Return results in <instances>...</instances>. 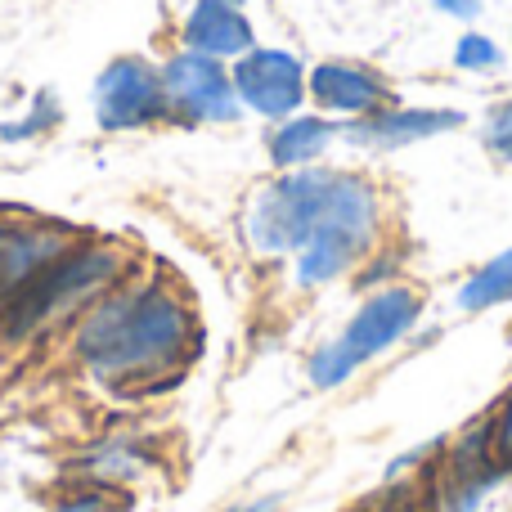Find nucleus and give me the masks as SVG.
I'll return each instance as SVG.
<instances>
[{
	"label": "nucleus",
	"mask_w": 512,
	"mask_h": 512,
	"mask_svg": "<svg viewBox=\"0 0 512 512\" xmlns=\"http://www.w3.org/2000/svg\"><path fill=\"white\" fill-rule=\"evenodd\" d=\"M364 512H427V504H423V490H418V481H391L387 490H382L378 499H373Z\"/></svg>",
	"instance_id": "nucleus-21"
},
{
	"label": "nucleus",
	"mask_w": 512,
	"mask_h": 512,
	"mask_svg": "<svg viewBox=\"0 0 512 512\" xmlns=\"http://www.w3.org/2000/svg\"><path fill=\"white\" fill-rule=\"evenodd\" d=\"M230 5H248V0H230Z\"/></svg>",
	"instance_id": "nucleus-25"
},
{
	"label": "nucleus",
	"mask_w": 512,
	"mask_h": 512,
	"mask_svg": "<svg viewBox=\"0 0 512 512\" xmlns=\"http://www.w3.org/2000/svg\"><path fill=\"white\" fill-rule=\"evenodd\" d=\"M481 149L495 162L512 167V95L495 99V104L486 108V117H481Z\"/></svg>",
	"instance_id": "nucleus-18"
},
{
	"label": "nucleus",
	"mask_w": 512,
	"mask_h": 512,
	"mask_svg": "<svg viewBox=\"0 0 512 512\" xmlns=\"http://www.w3.org/2000/svg\"><path fill=\"white\" fill-rule=\"evenodd\" d=\"M81 225L41 216L27 207H0V306L27 288L54 256H63L81 239Z\"/></svg>",
	"instance_id": "nucleus-8"
},
{
	"label": "nucleus",
	"mask_w": 512,
	"mask_h": 512,
	"mask_svg": "<svg viewBox=\"0 0 512 512\" xmlns=\"http://www.w3.org/2000/svg\"><path fill=\"white\" fill-rule=\"evenodd\" d=\"M486 423H490V445H495V454H499V463L512 472V391L504 400H499L495 409L486 414Z\"/></svg>",
	"instance_id": "nucleus-22"
},
{
	"label": "nucleus",
	"mask_w": 512,
	"mask_h": 512,
	"mask_svg": "<svg viewBox=\"0 0 512 512\" xmlns=\"http://www.w3.org/2000/svg\"><path fill=\"white\" fill-rule=\"evenodd\" d=\"M382 243V194L364 171H337L310 243L292 256V283L301 292L328 288L360 270V261Z\"/></svg>",
	"instance_id": "nucleus-3"
},
{
	"label": "nucleus",
	"mask_w": 512,
	"mask_h": 512,
	"mask_svg": "<svg viewBox=\"0 0 512 512\" xmlns=\"http://www.w3.org/2000/svg\"><path fill=\"white\" fill-rule=\"evenodd\" d=\"M153 468V450L131 432L99 436L86 450L72 454L68 477L81 490H104V495H126L131 486H140Z\"/></svg>",
	"instance_id": "nucleus-12"
},
{
	"label": "nucleus",
	"mask_w": 512,
	"mask_h": 512,
	"mask_svg": "<svg viewBox=\"0 0 512 512\" xmlns=\"http://www.w3.org/2000/svg\"><path fill=\"white\" fill-rule=\"evenodd\" d=\"M427 297L414 288V283H387L378 292H364V301L355 306V315L346 319V328L333 337V346L346 355L355 373L369 360L387 355L391 346H400L405 337H414V328L423 324Z\"/></svg>",
	"instance_id": "nucleus-7"
},
{
	"label": "nucleus",
	"mask_w": 512,
	"mask_h": 512,
	"mask_svg": "<svg viewBox=\"0 0 512 512\" xmlns=\"http://www.w3.org/2000/svg\"><path fill=\"white\" fill-rule=\"evenodd\" d=\"M454 306H459L463 315H486V310L512 306V248L495 252L490 261H481L477 270L459 283Z\"/></svg>",
	"instance_id": "nucleus-15"
},
{
	"label": "nucleus",
	"mask_w": 512,
	"mask_h": 512,
	"mask_svg": "<svg viewBox=\"0 0 512 512\" xmlns=\"http://www.w3.org/2000/svg\"><path fill=\"white\" fill-rule=\"evenodd\" d=\"M306 90H310V108L333 117L337 126L400 104L396 81L364 59H319L306 77Z\"/></svg>",
	"instance_id": "nucleus-10"
},
{
	"label": "nucleus",
	"mask_w": 512,
	"mask_h": 512,
	"mask_svg": "<svg viewBox=\"0 0 512 512\" xmlns=\"http://www.w3.org/2000/svg\"><path fill=\"white\" fill-rule=\"evenodd\" d=\"M342 140V126L324 113H292L283 122L265 126V162L274 171H301V167H319L328 158V149Z\"/></svg>",
	"instance_id": "nucleus-14"
},
{
	"label": "nucleus",
	"mask_w": 512,
	"mask_h": 512,
	"mask_svg": "<svg viewBox=\"0 0 512 512\" xmlns=\"http://www.w3.org/2000/svg\"><path fill=\"white\" fill-rule=\"evenodd\" d=\"M279 508V495H261V499H248V504H230L221 512H274Z\"/></svg>",
	"instance_id": "nucleus-24"
},
{
	"label": "nucleus",
	"mask_w": 512,
	"mask_h": 512,
	"mask_svg": "<svg viewBox=\"0 0 512 512\" xmlns=\"http://www.w3.org/2000/svg\"><path fill=\"white\" fill-rule=\"evenodd\" d=\"M230 77L234 90H239L243 113L261 117L265 126L283 122V117L301 113L310 104V68L292 50H279V45H252L243 59L230 63Z\"/></svg>",
	"instance_id": "nucleus-9"
},
{
	"label": "nucleus",
	"mask_w": 512,
	"mask_h": 512,
	"mask_svg": "<svg viewBox=\"0 0 512 512\" xmlns=\"http://www.w3.org/2000/svg\"><path fill=\"white\" fill-rule=\"evenodd\" d=\"M468 126V113L463 108H445V104H391L373 117H360V122L342 126V140L355 144L364 153H400L414 149V144L427 140H445V135L463 131Z\"/></svg>",
	"instance_id": "nucleus-11"
},
{
	"label": "nucleus",
	"mask_w": 512,
	"mask_h": 512,
	"mask_svg": "<svg viewBox=\"0 0 512 512\" xmlns=\"http://www.w3.org/2000/svg\"><path fill=\"white\" fill-rule=\"evenodd\" d=\"M140 270L135 252L104 234H81L63 256H54L18 297L0 306V342L27 346L50 333H68L104 292Z\"/></svg>",
	"instance_id": "nucleus-2"
},
{
	"label": "nucleus",
	"mask_w": 512,
	"mask_h": 512,
	"mask_svg": "<svg viewBox=\"0 0 512 512\" xmlns=\"http://www.w3.org/2000/svg\"><path fill=\"white\" fill-rule=\"evenodd\" d=\"M180 45L194 54H207V59L234 63L256 45V27L243 5H230V0H194L180 18Z\"/></svg>",
	"instance_id": "nucleus-13"
},
{
	"label": "nucleus",
	"mask_w": 512,
	"mask_h": 512,
	"mask_svg": "<svg viewBox=\"0 0 512 512\" xmlns=\"http://www.w3.org/2000/svg\"><path fill=\"white\" fill-rule=\"evenodd\" d=\"M63 126V104L54 90H36L32 108L18 122H0V144H23V140H41V135L59 131Z\"/></svg>",
	"instance_id": "nucleus-16"
},
{
	"label": "nucleus",
	"mask_w": 512,
	"mask_h": 512,
	"mask_svg": "<svg viewBox=\"0 0 512 512\" xmlns=\"http://www.w3.org/2000/svg\"><path fill=\"white\" fill-rule=\"evenodd\" d=\"M432 5H436V14H445V18H454V23H477V18H481V9H486V5H481V0H432Z\"/></svg>",
	"instance_id": "nucleus-23"
},
{
	"label": "nucleus",
	"mask_w": 512,
	"mask_h": 512,
	"mask_svg": "<svg viewBox=\"0 0 512 512\" xmlns=\"http://www.w3.org/2000/svg\"><path fill=\"white\" fill-rule=\"evenodd\" d=\"M68 351L99 387L149 400L180 387L203 355V319L176 279L135 270L68 328Z\"/></svg>",
	"instance_id": "nucleus-1"
},
{
	"label": "nucleus",
	"mask_w": 512,
	"mask_h": 512,
	"mask_svg": "<svg viewBox=\"0 0 512 512\" xmlns=\"http://www.w3.org/2000/svg\"><path fill=\"white\" fill-rule=\"evenodd\" d=\"M45 512H122V495H104V490H63Z\"/></svg>",
	"instance_id": "nucleus-20"
},
{
	"label": "nucleus",
	"mask_w": 512,
	"mask_h": 512,
	"mask_svg": "<svg viewBox=\"0 0 512 512\" xmlns=\"http://www.w3.org/2000/svg\"><path fill=\"white\" fill-rule=\"evenodd\" d=\"M158 68L162 90H167V126L194 131V126H234L248 117L239 104V90H234L230 63L176 45Z\"/></svg>",
	"instance_id": "nucleus-6"
},
{
	"label": "nucleus",
	"mask_w": 512,
	"mask_h": 512,
	"mask_svg": "<svg viewBox=\"0 0 512 512\" xmlns=\"http://www.w3.org/2000/svg\"><path fill=\"white\" fill-rule=\"evenodd\" d=\"M450 59H454V68L468 72V77H495V72L504 68V45L486 32H463L459 41H454Z\"/></svg>",
	"instance_id": "nucleus-17"
},
{
	"label": "nucleus",
	"mask_w": 512,
	"mask_h": 512,
	"mask_svg": "<svg viewBox=\"0 0 512 512\" xmlns=\"http://www.w3.org/2000/svg\"><path fill=\"white\" fill-rule=\"evenodd\" d=\"M90 113L104 135H135L167 126V90H162L158 59L149 54L108 59L90 86Z\"/></svg>",
	"instance_id": "nucleus-5"
},
{
	"label": "nucleus",
	"mask_w": 512,
	"mask_h": 512,
	"mask_svg": "<svg viewBox=\"0 0 512 512\" xmlns=\"http://www.w3.org/2000/svg\"><path fill=\"white\" fill-rule=\"evenodd\" d=\"M333 167H301L279 171L252 194L248 212H243V243L261 261H292L310 243L324 212L328 194H333Z\"/></svg>",
	"instance_id": "nucleus-4"
},
{
	"label": "nucleus",
	"mask_w": 512,
	"mask_h": 512,
	"mask_svg": "<svg viewBox=\"0 0 512 512\" xmlns=\"http://www.w3.org/2000/svg\"><path fill=\"white\" fill-rule=\"evenodd\" d=\"M400 270H405V256L378 243V248L360 261V270H355V288H360V292H378V288H387V283H400Z\"/></svg>",
	"instance_id": "nucleus-19"
}]
</instances>
